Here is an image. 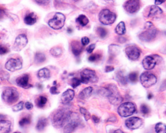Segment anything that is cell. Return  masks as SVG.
<instances>
[{
  "mask_svg": "<svg viewBox=\"0 0 166 133\" xmlns=\"http://www.w3.org/2000/svg\"><path fill=\"white\" fill-rule=\"evenodd\" d=\"M9 79V73L5 71H2L0 72V83H3V82L7 81Z\"/></svg>",
  "mask_w": 166,
  "mask_h": 133,
  "instance_id": "cell-32",
  "label": "cell"
},
{
  "mask_svg": "<svg viewBox=\"0 0 166 133\" xmlns=\"http://www.w3.org/2000/svg\"><path fill=\"white\" fill-rule=\"evenodd\" d=\"M157 36V29L151 22H147L145 25V31L140 36V40L142 41L149 42L153 40Z\"/></svg>",
  "mask_w": 166,
  "mask_h": 133,
  "instance_id": "cell-3",
  "label": "cell"
},
{
  "mask_svg": "<svg viewBox=\"0 0 166 133\" xmlns=\"http://www.w3.org/2000/svg\"><path fill=\"white\" fill-rule=\"evenodd\" d=\"M114 133H124V132L122 131V130H120V129H118V130L114 131Z\"/></svg>",
  "mask_w": 166,
  "mask_h": 133,
  "instance_id": "cell-52",
  "label": "cell"
},
{
  "mask_svg": "<svg viewBox=\"0 0 166 133\" xmlns=\"http://www.w3.org/2000/svg\"><path fill=\"white\" fill-rule=\"evenodd\" d=\"M74 97V91L72 89L66 90L65 92L62 93L61 97L62 103L64 104L69 103L73 99Z\"/></svg>",
  "mask_w": 166,
  "mask_h": 133,
  "instance_id": "cell-17",
  "label": "cell"
},
{
  "mask_svg": "<svg viewBox=\"0 0 166 133\" xmlns=\"http://www.w3.org/2000/svg\"><path fill=\"white\" fill-rule=\"evenodd\" d=\"M29 77L27 74H24L16 79V83L19 86L24 89H28L32 87V85L29 83Z\"/></svg>",
  "mask_w": 166,
  "mask_h": 133,
  "instance_id": "cell-16",
  "label": "cell"
},
{
  "mask_svg": "<svg viewBox=\"0 0 166 133\" xmlns=\"http://www.w3.org/2000/svg\"><path fill=\"white\" fill-rule=\"evenodd\" d=\"M37 17L35 13H30L29 14L26 15L24 19L25 23L27 25H32L35 24V23L37 22Z\"/></svg>",
  "mask_w": 166,
  "mask_h": 133,
  "instance_id": "cell-23",
  "label": "cell"
},
{
  "mask_svg": "<svg viewBox=\"0 0 166 133\" xmlns=\"http://www.w3.org/2000/svg\"><path fill=\"white\" fill-rule=\"evenodd\" d=\"M152 97H153V95H152V94H151V93H150V94H149V95H148V99H152Z\"/></svg>",
  "mask_w": 166,
  "mask_h": 133,
  "instance_id": "cell-55",
  "label": "cell"
},
{
  "mask_svg": "<svg viewBox=\"0 0 166 133\" xmlns=\"http://www.w3.org/2000/svg\"><path fill=\"white\" fill-rule=\"evenodd\" d=\"M165 2V0H155V4L160 5V4H162L163 3H164Z\"/></svg>",
  "mask_w": 166,
  "mask_h": 133,
  "instance_id": "cell-51",
  "label": "cell"
},
{
  "mask_svg": "<svg viewBox=\"0 0 166 133\" xmlns=\"http://www.w3.org/2000/svg\"><path fill=\"white\" fill-rule=\"evenodd\" d=\"M100 58H101L100 55L97 54V53L92 54L89 57V61H90V62H94L96 61L99 60Z\"/></svg>",
  "mask_w": 166,
  "mask_h": 133,
  "instance_id": "cell-41",
  "label": "cell"
},
{
  "mask_svg": "<svg viewBox=\"0 0 166 133\" xmlns=\"http://www.w3.org/2000/svg\"><path fill=\"white\" fill-rule=\"evenodd\" d=\"M81 83L85 84L94 83L98 82V78L96 72L92 69H84L81 73Z\"/></svg>",
  "mask_w": 166,
  "mask_h": 133,
  "instance_id": "cell-5",
  "label": "cell"
},
{
  "mask_svg": "<svg viewBox=\"0 0 166 133\" xmlns=\"http://www.w3.org/2000/svg\"><path fill=\"white\" fill-rule=\"evenodd\" d=\"M66 17L64 14L61 13H56L54 17L49 21V25L54 29H60L64 26Z\"/></svg>",
  "mask_w": 166,
  "mask_h": 133,
  "instance_id": "cell-8",
  "label": "cell"
},
{
  "mask_svg": "<svg viewBox=\"0 0 166 133\" xmlns=\"http://www.w3.org/2000/svg\"><path fill=\"white\" fill-rule=\"evenodd\" d=\"M136 111V105L132 103L126 102L122 103L118 107V112L122 117H128L132 115Z\"/></svg>",
  "mask_w": 166,
  "mask_h": 133,
  "instance_id": "cell-7",
  "label": "cell"
},
{
  "mask_svg": "<svg viewBox=\"0 0 166 133\" xmlns=\"http://www.w3.org/2000/svg\"><path fill=\"white\" fill-rule=\"evenodd\" d=\"M79 122L78 120H73L67 124L64 128V133H73L78 126Z\"/></svg>",
  "mask_w": 166,
  "mask_h": 133,
  "instance_id": "cell-20",
  "label": "cell"
},
{
  "mask_svg": "<svg viewBox=\"0 0 166 133\" xmlns=\"http://www.w3.org/2000/svg\"><path fill=\"white\" fill-rule=\"evenodd\" d=\"M2 97L6 103L11 104L16 103L19 99V93L16 89L8 87L3 91Z\"/></svg>",
  "mask_w": 166,
  "mask_h": 133,
  "instance_id": "cell-4",
  "label": "cell"
},
{
  "mask_svg": "<svg viewBox=\"0 0 166 133\" xmlns=\"http://www.w3.org/2000/svg\"><path fill=\"white\" fill-rule=\"evenodd\" d=\"M5 116L4 115H0V121L2 120V119L3 118H4Z\"/></svg>",
  "mask_w": 166,
  "mask_h": 133,
  "instance_id": "cell-56",
  "label": "cell"
},
{
  "mask_svg": "<svg viewBox=\"0 0 166 133\" xmlns=\"http://www.w3.org/2000/svg\"><path fill=\"white\" fill-rule=\"evenodd\" d=\"M93 91V89L92 87H86L85 89H83L82 91L79 94V98L82 100H86L88 99L91 96L92 93Z\"/></svg>",
  "mask_w": 166,
  "mask_h": 133,
  "instance_id": "cell-22",
  "label": "cell"
},
{
  "mask_svg": "<svg viewBox=\"0 0 166 133\" xmlns=\"http://www.w3.org/2000/svg\"><path fill=\"white\" fill-rule=\"evenodd\" d=\"M116 33L119 35V36H122V35H124L126 33V25H125V23L123 21H121L118 25L116 26V29H115Z\"/></svg>",
  "mask_w": 166,
  "mask_h": 133,
  "instance_id": "cell-25",
  "label": "cell"
},
{
  "mask_svg": "<svg viewBox=\"0 0 166 133\" xmlns=\"http://www.w3.org/2000/svg\"><path fill=\"white\" fill-rule=\"evenodd\" d=\"M74 2H78V1H80V0H74Z\"/></svg>",
  "mask_w": 166,
  "mask_h": 133,
  "instance_id": "cell-57",
  "label": "cell"
},
{
  "mask_svg": "<svg viewBox=\"0 0 166 133\" xmlns=\"http://www.w3.org/2000/svg\"><path fill=\"white\" fill-rule=\"evenodd\" d=\"M124 8L128 13H136L140 8V0H128L124 3Z\"/></svg>",
  "mask_w": 166,
  "mask_h": 133,
  "instance_id": "cell-10",
  "label": "cell"
},
{
  "mask_svg": "<svg viewBox=\"0 0 166 133\" xmlns=\"http://www.w3.org/2000/svg\"><path fill=\"white\" fill-rule=\"evenodd\" d=\"M51 54L55 57H60L62 53V48H60V47L57 46L55 47V48H53L50 51Z\"/></svg>",
  "mask_w": 166,
  "mask_h": 133,
  "instance_id": "cell-28",
  "label": "cell"
},
{
  "mask_svg": "<svg viewBox=\"0 0 166 133\" xmlns=\"http://www.w3.org/2000/svg\"><path fill=\"white\" fill-rule=\"evenodd\" d=\"M25 108L27 110H31V109H32L33 108V105L30 102H27L25 103Z\"/></svg>",
  "mask_w": 166,
  "mask_h": 133,
  "instance_id": "cell-47",
  "label": "cell"
},
{
  "mask_svg": "<svg viewBox=\"0 0 166 133\" xmlns=\"http://www.w3.org/2000/svg\"><path fill=\"white\" fill-rule=\"evenodd\" d=\"M13 133H21V132H13Z\"/></svg>",
  "mask_w": 166,
  "mask_h": 133,
  "instance_id": "cell-58",
  "label": "cell"
},
{
  "mask_svg": "<svg viewBox=\"0 0 166 133\" xmlns=\"http://www.w3.org/2000/svg\"><path fill=\"white\" fill-rule=\"evenodd\" d=\"M33 1L40 6H47L50 2V0H33Z\"/></svg>",
  "mask_w": 166,
  "mask_h": 133,
  "instance_id": "cell-42",
  "label": "cell"
},
{
  "mask_svg": "<svg viewBox=\"0 0 166 133\" xmlns=\"http://www.w3.org/2000/svg\"><path fill=\"white\" fill-rule=\"evenodd\" d=\"M92 119L94 121V123H99V121H100V119L98 118V116H95V115H92Z\"/></svg>",
  "mask_w": 166,
  "mask_h": 133,
  "instance_id": "cell-49",
  "label": "cell"
},
{
  "mask_svg": "<svg viewBox=\"0 0 166 133\" xmlns=\"http://www.w3.org/2000/svg\"><path fill=\"white\" fill-rule=\"evenodd\" d=\"M162 13H163V11H162L160 7L157 6H152L150 7L148 17L152 18L160 17Z\"/></svg>",
  "mask_w": 166,
  "mask_h": 133,
  "instance_id": "cell-18",
  "label": "cell"
},
{
  "mask_svg": "<svg viewBox=\"0 0 166 133\" xmlns=\"http://www.w3.org/2000/svg\"><path fill=\"white\" fill-rule=\"evenodd\" d=\"M6 68L10 71H15L22 68V62L19 59H10L6 63Z\"/></svg>",
  "mask_w": 166,
  "mask_h": 133,
  "instance_id": "cell-11",
  "label": "cell"
},
{
  "mask_svg": "<svg viewBox=\"0 0 166 133\" xmlns=\"http://www.w3.org/2000/svg\"><path fill=\"white\" fill-rule=\"evenodd\" d=\"M155 130L157 133H166V124L159 123L156 124Z\"/></svg>",
  "mask_w": 166,
  "mask_h": 133,
  "instance_id": "cell-31",
  "label": "cell"
},
{
  "mask_svg": "<svg viewBox=\"0 0 166 133\" xmlns=\"http://www.w3.org/2000/svg\"><path fill=\"white\" fill-rule=\"evenodd\" d=\"M138 78V73L136 72L130 73L128 75V79L130 82H132V83H136V82H137Z\"/></svg>",
  "mask_w": 166,
  "mask_h": 133,
  "instance_id": "cell-36",
  "label": "cell"
},
{
  "mask_svg": "<svg viewBox=\"0 0 166 133\" xmlns=\"http://www.w3.org/2000/svg\"><path fill=\"white\" fill-rule=\"evenodd\" d=\"M126 55L131 60H136L140 56V50L135 45H130L126 48Z\"/></svg>",
  "mask_w": 166,
  "mask_h": 133,
  "instance_id": "cell-12",
  "label": "cell"
},
{
  "mask_svg": "<svg viewBox=\"0 0 166 133\" xmlns=\"http://www.w3.org/2000/svg\"><path fill=\"white\" fill-rule=\"evenodd\" d=\"M97 33L98 35H99V36L101 38H104L106 37V36H107L108 31L106 30L105 28H104V27H99L97 29Z\"/></svg>",
  "mask_w": 166,
  "mask_h": 133,
  "instance_id": "cell-34",
  "label": "cell"
},
{
  "mask_svg": "<svg viewBox=\"0 0 166 133\" xmlns=\"http://www.w3.org/2000/svg\"><path fill=\"white\" fill-rule=\"evenodd\" d=\"M50 92L51 94H53V95H57V94L59 93L57 89V86H53V87H51L50 89Z\"/></svg>",
  "mask_w": 166,
  "mask_h": 133,
  "instance_id": "cell-43",
  "label": "cell"
},
{
  "mask_svg": "<svg viewBox=\"0 0 166 133\" xmlns=\"http://www.w3.org/2000/svg\"><path fill=\"white\" fill-rule=\"evenodd\" d=\"M117 79L119 81L120 83L122 85L127 84V80H126L125 76L122 71H120L117 73Z\"/></svg>",
  "mask_w": 166,
  "mask_h": 133,
  "instance_id": "cell-33",
  "label": "cell"
},
{
  "mask_svg": "<svg viewBox=\"0 0 166 133\" xmlns=\"http://www.w3.org/2000/svg\"><path fill=\"white\" fill-rule=\"evenodd\" d=\"M47 102V97L45 96H40L36 101L37 106L39 108H43Z\"/></svg>",
  "mask_w": 166,
  "mask_h": 133,
  "instance_id": "cell-30",
  "label": "cell"
},
{
  "mask_svg": "<svg viewBox=\"0 0 166 133\" xmlns=\"http://www.w3.org/2000/svg\"><path fill=\"white\" fill-rule=\"evenodd\" d=\"M46 59L45 55L43 53H37L35 56V61L36 62V63H43Z\"/></svg>",
  "mask_w": 166,
  "mask_h": 133,
  "instance_id": "cell-29",
  "label": "cell"
},
{
  "mask_svg": "<svg viewBox=\"0 0 166 133\" xmlns=\"http://www.w3.org/2000/svg\"><path fill=\"white\" fill-rule=\"evenodd\" d=\"M23 106H24V103H23V101H21V102H19L17 104L14 105V106L12 108V110L14 112L20 111L23 108Z\"/></svg>",
  "mask_w": 166,
  "mask_h": 133,
  "instance_id": "cell-37",
  "label": "cell"
},
{
  "mask_svg": "<svg viewBox=\"0 0 166 133\" xmlns=\"http://www.w3.org/2000/svg\"><path fill=\"white\" fill-rule=\"evenodd\" d=\"M50 75H51L50 71L47 68H43V69H40L37 74L39 79L43 80V81L49 79V78L50 77Z\"/></svg>",
  "mask_w": 166,
  "mask_h": 133,
  "instance_id": "cell-24",
  "label": "cell"
},
{
  "mask_svg": "<svg viewBox=\"0 0 166 133\" xmlns=\"http://www.w3.org/2000/svg\"><path fill=\"white\" fill-rule=\"evenodd\" d=\"M67 32H68L69 33H70L73 32V29L71 28H68V29H67Z\"/></svg>",
  "mask_w": 166,
  "mask_h": 133,
  "instance_id": "cell-54",
  "label": "cell"
},
{
  "mask_svg": "<svg viewBox=\"0 0 166 133\" xmlns=\"http://www.w3.org/2000/svg\"><path fill=\"white\" fill-rule=\"evenodd\" d=\"M11 127V123L9 120H2L0 121V133H8Z\"/></svg>",
  "mask_w": 166,
  "mask_h": 133,
  "instance_id": "cell-21",
  "label": "cell"
},
{
  "mask_svg": "<svg viewBox=\"0 0 166 133\" xmlns=\"http://www.w3.org/2000/svg\"><path fill=\"white\" fill-rule=\"evenodd\" d=\"M8 51H9L8 49L5 48V47L0 45V55H4Z\"/></svg>",
  "mask_w": 166,
  "mask_h": 133,
  "instance_id": "cell-45",
  "label": "cell"
},
{
  "mask_svg": "<svg viewBox=\"0 0 166 133\" xmlns=\"http://www.w3.org/2000/svg\"><path fill=\"white\" fill-rule=\"evenodd\" d=\"M5 11L3 9L0 8V19H2L3 17V16L5 15Z\"/></svg>",
  "mask_w": 166,
  "mask_h": 133,
  "instance_id": "cell-50",
  "label": "cell"
},
{
  "mask_svg": "<svg viewBox=\"0 0 166 133\" xmlns=\"http://www.w3.org/2000/svg\"><path fill=\"white\" fill-rule=\"evenodd\" d=\"M114 69V67L112 66H106L105 68L106 72H111Z\"/></svg>",
  "mask_w": 166,
  "mask_h": 133,
  "instance_id": "cell-48",
  "label": "cell"
},
{
  "mask_svg": "<svg viewBox=\"0 0 166 133\" xmlns=\"http://www.w3.org/2000/svg\"><path fill=\"white\" fill-rule=\"evenodd\" d=\"M47 125V120L45 118H41L38 120V123L37 124L36 128L38 131H41L44 130V128L46 127Z\"/></svg>",
  "mask_w": 166,
  "mask_h": 133,
  "instance_id": "cell-26",
  "label": "cell"
},
{
  "mask_svg": "<svg viewBox=\"0 0 166 133\" xmlns=\"http://www.w3.org/2000/svg\"><path fill=\"white\" fill-rule=\"evenodd\" d=\"M100 93L102 95L107 97L110 103L114 105L122 103L123 101L116 86L112 84H110L107 87L102 88Z\"/></svg>",
  "mask_w": 166,
  "mask_h": 133,
  "instance_id": "cell-1",
  "label": "cell"
},
{
  "mask_svg": "<svg viewBox=\"0 0 166 133\" xmlns=\"http://www.w3.org/2000/svg\"><path fill=\"white\" fill-rule=\"evenodd\" d=\"M70 110L69 108H61L55 113L52 119V123L53 126L56 128H61L64 126L65 123H66L71 117Z\"/></svg>",
  "mask_w": 166,
  "mask_h": 133,
  "instance_id": "cell-2",
  "label": "cell"
},
{
  "mask_svg": "<svg viewBox=\"0 0 166 133\" xmlns=\"http://www.w3.org/2000/svg\"><path fill=\"white\" fill-rule=\"evenodd\" d=\"M76 21L82 26H85L89 23V19L85 15H81L77 18Z\"/></svg>",
  "mask_w": 166,
  "mask_h": 133,
  "instance_id": "cell-27",
  "label": "cell"
},
{
  "mask_svg": "<svg viewBox=\"0 0 166 133\" xmlns=\"http://www.w3.org/2000/svg\"><path fill=\"white\" fill-rule=\"evenodd\" d=\"M126 125L128 128L132 129V130H135V129L139 128L141 126L143 121L138 117H131L126 120Z\"/></svg>",
  "mask_w": 166,
  "mask_h": 133,
  "instance_id": "cell-15",
  "label": "cell"
},
{
  "mask_svg": "<svg viewBox=\"0 0 166 133\" xmlns=\"http://www.w3.org/2000/svg\"><path fill=\"white\" fill-rule=\"evenodd\" d=\"M140 111L143 115H148L150 111V109L147 104H142L140 107Z\"/></svg>",
  "mask_w": 166,
  "mask_h": 133,
  "instance_id": "cell-40",
  "label": "cell"
},
{
  "mask_svg": "<svg viewBox=\"0 0 166 133\" xmlns=\"http://www.w3.org/2000/svg\"><path fill=\"white\" fill-rule=\"evenodd\" d=\"M81 42H82V45H88L90 43V40L87 37H83L82 38Z\"/></svg>",
  "mask_w": 166,
  "mask_h": 133,
  "instance_id": "cell-44",
  "label": "cell"
},
{
  "mask_svg": "<svg viewBox=\"0 0 166 133\" xmlns=\"http://www.w3.org/2000/svg\"><path fill=\"white\" fill-rule=\"evenodd\" d=\"M157 56V55L146 56L142 62L144 68L146 70H151L155 67L157 62V59H156Z\"/></svg>",
  "mask_w": 166,
  "mask_h": 133,
  "instance_id": "cell-14",
  "label": "cell"
},
{
  "mask_svg": "<svg viewBox=\"0 0 166 133\" xmlns=\"http://www.w3.org/2000/svg\"><path fill=\"white\" fill-rule=\"evenodd\" d=\"M31 123V119L29 117H24V118H22L20 120H19V125L21 127H24L25 125L29 124Z\"/></svg>",
  "mask_w": 166,
  "mask_h": 133,
  "instance_id": "cell-39",
  "label": "cell"
},
{
  "mask_svg": "<svg viewBox=\"0 0 166 133\" xmlns=\"http://www.w3.org/2000/svg\"><path fill=\"white\" fill-rule=\"evenodd\" d=\"M81 79H79L78 78H73V79H72V80H71L70 81V85L71 86H72L73 88H76L78 86L80 85L81 84Z\"/></svg>",
  "mask_w": 166,
  "mask_h": 133,
  "instance_id": "cell-38",
  "label": "cell"
},
{
  "mask_svg": "<svg viewBox=\"0 0 166 133\" xmlns=\"http://www.w3.org/2000/svg\"><path fill=\"white\" fill-rule=\"evenodd\" d=\"M71 49L75 56H79L82 51V46L78 41H73L71 43Z\"/></svg>",
  "mask_w": 166,
  "mask_h": 133,
  "instance_id": "cell-19",
  "label": "cell"
},
{
  "mask_svg": "<svg viewBox=\"0 0 166 133\" xmlns=\"http://www.w3.org/2000/svg\"><path fill=\"white\" fill-rule=\"evenodd\" d=\"M80 112L81 114L84 116L85 119L86 120H89L90 118H91V116H90V114L89 113V112L86 110V108H83V107H81L80 108Z\"/></svg>",
  "mask_w": 166,
  "mask_h": 133,
  "instance_id": "cell-35",
  "label": "cell"
},
{
  "mask_svg": "<svg viewBox=\"0 0 166 133\" xmlns=\"http://www.w3.org/2000/svg\"><path fill=\"white\" fill-rule=\"evenodd\" d=\"M141 85L145 88H149L157 83V77L150 72H144L140 76Z\"/></svg>",
  "mask_w": 166,
  "mask_h": 133,
  "instance_id": "cell-9",
  "label": "cell"
},
{
  "mask_svg": "<svg viewBox=\"0 0 166 133\" xmlns=\"http://www.w3.org/2000/svg\"><path fill=\"white\" fill-rule=\"evenodd\" d=\"M95 47H96V45L95 44H91V45H90L87 48H86V51H87V52L89 53H91L94 49H95Z\"/></svg>",
  "mask_w": 166,
  "mask_h": 133,
  "instance_id": "cell-46",
  "label": "cell"
},
{
  "mask_svg": "<svg viewBox=\"0 0 166 133\" xmlns=\"http://www.w3.org/2000/svg\"><path fill=\"white\" fill-rule=\"evenodd\" d=\"M28 40L25 34H20L15 39L13 49L16 51H21L27 45Z\"/></svg>",
  "mask_w": 166,
  "mask_h": 133,
  "instance_id": "cell-13",
  "label": "cell"
},
{
  "mask_svg": "<svg viewBox=\"0 0 166 133\" xmlns=\"http://www.w3.org/2000/svg\"><path fill=\"white\" fill-rule=\"evenodd\" d=\"M116 14L108 9L102 10L99 13L100 21L106 25L112 24L116 21Z\"/></svg>",
  "mask_w": 166,
  "mask_h": 133,
  "instance_id": "cell-6",
  "label": "cell"
},
{
  "mask_svg": "<svg viewBox=\"0 0 166 133\" xmlns=\"http://www.w3.org/2000/svg\"><path fill=\"white\" fill-rule=\"evenodd\" d=\"M104 1L106 2H108V3H112L114 2H115L116 0H104Z\"/></svg>",
  "mask_w": 166,
  "mask_h": 133,
  "instance_id": "cell-53",
  "label": "cell"
}]
</instances>
